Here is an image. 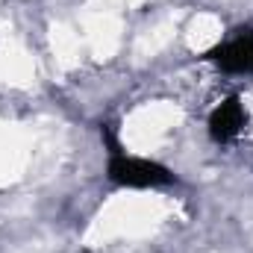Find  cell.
Masks as SVG:
<instances>
[{
	"label": "cell",
	"mask_w": 253,
	"mask_h": 253,
	"mask_svg": "<svg viewBox=\"0 0 253 253\" xmlns=\"http://www.w3.org/2000/svg\"><path fill=\"white\" fill-rule=\"evenodd\" d=\"M206 59L224 74H253V30H236L227 42L206 50Z\"/></svg>",
	"instance_id": "7a4b0ae2"
},
{
	"label": "cell",
	"mask_w": 253,
	"mask_h": 253,
	"mask_svg": "<svg viewBox=\"0 0 253 253\" xmlns=\"http://www.w3.org/2000/svg\"><path fill=\"white\" fill-rule=\"evenodd\" d=\"M245 124H248V112H245L242 97H230V100L218 103V106L209 112V121H206L212 141H218V144L233 141V138L245 129Z\"/></svg>",
	"instance_id": "3957f363"
},
{
	"label": "cell",
	"mask_w": 253,
	"mask_h": 253,
	"mask_svg": "<svg viewBox=\"0 0 253 253\" xmlns=\"http://www.w3.org/2000/svg\"><path fill=\"white\" fill-rule=\"evenodd\" d=\"M100 138L106 147V177L109 183L121 189H162V186H177V174L153 159L132 156L126 153L109 124H100Z\"/></svg>",
	"instance_id": "6da1fadb"
}]
</instances>
